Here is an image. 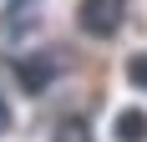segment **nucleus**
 <instances>
[{"mask_svg": "<svg viewBox=\"0 0 147 142\" xmlns=\"http://www.w3.org/2000/svg\"><path fill=\"white\" fill-rule=\"evenodd\" d=\"M61 71H66V56H61V51H30V56L15 61V76H20V86H26L30 97H41Z\"/></svg>", "mask_w": 147, "mask_h": 142, "instance_id": "f257e3e1", "label": "nucleus"}, {"mask_svg": "<svg viewBox=\"0 0 147 142\" xmlns=\"http://www.w3.org/2000/svg\"><path fill=\"white\" fill-rule=\"evenodd\" d=\"M51 142H96V132H91L86 117H61L51 127Z\"/></svg>", "mask_w": 147, "mask_h": 142, "instance_id": "20e7f679", "label": "nucleus"}, {"mask_svg": "<svg viewBox=\"0 0 147 142\" xmlns=\"http://www.w3.org/2000/svg\"><path fill=\"white\" fill-rule=\"evenodd\" d=\"M117 142H147V112H137V107H127V112H117Z\"/></svg>", "mask_w": 147, "mask_h": 142, "instance_id": "7ed1b4c3", "label": "nucleus"}, {"mask_svg": "<svg viewBox=\"0 0 147 142\" xmlns=\"http://www.w3.org/2000/svg\"><path fill=\"white\" fill-rule=\"evenodd\" d=\"M10 122L15 117H10V107H5V97H0V132H10Z\"/></svg>", "mask_w": 147, "mask_h": 142, "instance_id": "423d86ee", "label": "nucleus"}, {"mask_svg": "<svg viewBox=\"0 0 147 142\" xmlns=\"http://www.w3.org/2000/svg\"><path fill=\"white\" fill-rule=\"evenodd\" d=\"M127 81H132V86H142V91H147V51H142V56H132V61H127Z\"/></svg>", "mask_w": 147, "mask_h": 142, "instance_id": "39448f33", "label": "nucleus"}, {"mask_svg": "<svg viewBox=\"0 0 147 142\" xmlns=\"http://www.w3.org/2000/svg\"><path fill=\"white\" fill-rule=\"evenodd\" d=\"M127 20V0H81V30L96 41H112Z\"/></svg>", "mask_w": 147, "mask_h": 142, "instance_id": "f03ea898", "label": "nucleus"}]
</instances>
